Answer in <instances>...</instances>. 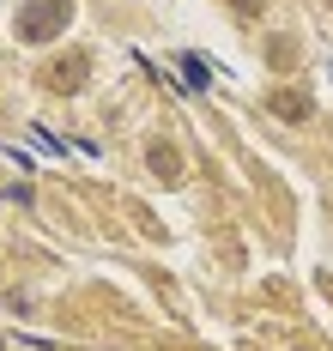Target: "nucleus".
Segmentation results:
<instances>
[{
    "label": "nucleus",
    "mask_w": 333,
    "mask_h": 351,
    "mask_svg": "<svg viewBox=\"0 0 333 351\" xmlns=\"http://www.w3.org/2000/svg\"><path fill=\"white\" fill-rule=\"evenodd\" d=\"M151 170H158V176H176L182 164H176V152H170V145H151Z\"/></svg>",
    "instance_id": "nucleus-3"
},
{
    "label": "nucleus",
    "mask_w": 333,
    "mask_h": 351,
    "mask_svg": "<svg viewBox=\"0 0 333 351\" xmlns=\"http://www.w3.org/2000/svg\"><path fill=\"white\" fill-rule=\"evenodd\" d=\"M182 73H188V85H206V73H212V67H206V61H194V55H188V61H182Z\"/></svg>",
    "instance_id": "nucleus-5"
},
{
    "label": "nucleus",
    "mask_w": 333,
    "mask_h": 351,
    "mask_svg": "<svg viewBox=\"0 0 333 351\" xmlns=\"http://www.w3.org/2000/svg\"><path fill=\"white\" fill-rule=\"evenodd\" d=\"M79 73H85V55H73V61H61V67H49L42 79H49V85H61V91H73V85H79Z\"/></svg>",
    "instance_id": "nucleus-2"
},
{
    "label": "nucleus",
    "mask_w": 333,
    "mask_h": 351,
    "mask_svg": "<svg viewBox=\"0 0 333 351\" xmlns=\"http://www.w3.org/2000/svg\"><path fill=\"white\" fill-rule=\"evenodd\" d=\"M273 109H279V115H309V104H303V97H291V91H279V97H273Z\"/></svg>",
    "instance_id": "nucleus-4"
},
{
    "label": "nucleus",
    "mask_w": 333,
    "mask_h": 351,
    "mask_svg": "<svg viewBox=\"0 0 333 351\" xmlns=\"http://www.w3.org/2000/svg\"><path fill=\"white\" fill-rule=\"evenodd\" d=\"M67 19H73V0H31V6L18 12V36H25V43H42V36L61 31Z\"/></svg>",
    "instance_id": "nucleus-1"
}]
</instances>
